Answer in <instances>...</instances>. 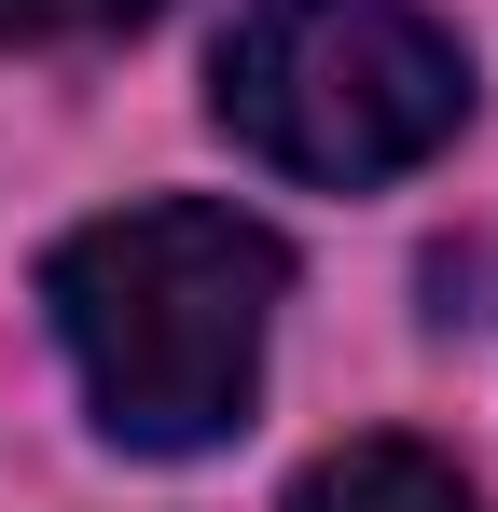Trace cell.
<instances>
[{
    "instance_id": "3",
    "label": "cell",
    "mask_w": 498,
    "mask_h": 512,
    "mask_svg": "<svg viewBox=\"0 0 498 512\" xmlns=\"http://www.w3.org/2000/svg\"><path fill=\"white\" fill-rule=\"evenodd\" d=\"M291 512H485V499H471L457 457H429V443H402V429H374V443H332L319 471L291 485Z\"/></svg>"
},
{
    "instance_id": "1",
    "label": "cell",
    "mask_w": 498,
    "mask_h": 512,
    "mask_svg": "<svg viewBox=\"0 0 498 512\" xmlns=\"http://www.w3.org/2000/svg\"><path fill=\"white\" fill-rule=\"evenodd\" d=\"M291 305L277 222L222 194H153L42 250V319L83 374V416L125 457H208L263 402V333Z\"/></svg>"
},
{
    "instance_id": "2",
    "label": "cell",
    "mask_w": 498,
    "mask_h": 512,
    "mask_svg": "<svg viewBox=\"0 0 498 512\" xmlns=\"http://www.w3.org/2000/svg\"><path fill=\"white\" fill-rule=\"evenodd\" d=\"M208 111L249 167L360 194L471 125V42L415 0H249L208 56Z\"/></svg>"
},
{
    "instance_id": "4",
    "label": "cell",
    "mask_w": 498,
    "mask_h": 512,
    "mask_svg": "<svg viewBox=\"0 0 498 512\" xmlns=\"http://www.w3.org/2000/svg\"><path fill=\"white\" fill-rule=\"evenodd\" d=\"M166 0H0V42H125Z\"/></svg>"
}]
</instances>
